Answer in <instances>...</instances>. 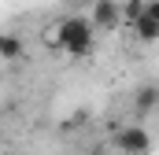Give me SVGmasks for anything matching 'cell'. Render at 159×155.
Listing matches in <instances>:
<instances>
[{
	"label": "cell",
	"instance_id": "cell-9",
	"mask_svg": "<svg viewBox=\"0 0 159 155\" xmlns=\"http://www.w3.org/2000/svg\"><path fill=\"white\" fill-rule=\"evenodd\" d=\"M0 140H4V133H0Z\"/></svg>",
	"mask_w": 159,
	"mask_h": 155
},
{
	"label": "cell",
	"instance_id": "cell-4",
	"mask_svg": "<svg viewBox=\"0 0 159 155\" xmlns=\"http://www.w3.org/2000/svg\"><path fill=\"white\" fill-rule=\"evenodd\" d=\"M133 107H137V115H152L159 107V89L156 85H141L137 96H133Z\"/></svg>",
	"mask_w": 159,
	"mask_h": 155
},
{
	"label": "cell",
	"instance_id": "cell-5",
	"mask_svg": "<svg viewBox=\"0 0 159 155\" xmlns=\"http://www.w3.org/2000/svg\"><path fill=\"white\" fill-rule=\"evenodd\" d=\"M22 52H26L22 37H15V33H0V59H22Z\"/></svg>",
	"mask_w": 159,
	"mask_h": 155
},
{
	"label": "cell",
	"instance_id": "cell-6",
	"mask_svg": "<svg viewBox=\"0 0 159 155\" xmlns=\"http://www.w3.org/2000/svg\"><path fill=\"white\" fill-rule=\"evenodd\" d=\"M133 30H137V37H141V41H156V37H159V26H156V22H148L144 15L133 22Z\"/></svg>",
	"mask_w": 159,
	"mask_h": 155
},
{
	"label": "cell",
	"instance_id": "cell-2",
	"mask_svg": "<svg viewBox=\"0 0 159 155\" xmlns=\"http://www.w3.org/2000/svg\"><path fill=\"white\" fill-rule=\"evenodd\" d=\"M115 144H119L122 155H148L152 137H148V129H144V126H126L119 137H115Z\"/></svg>",
	"mask_w": 159,
	"mask_h": 155
},
{
	"label": "cell",
	"instance_id": "cell-8",
	"mask_svg": "<svg viewBox=\"0 0 159 155\" xmlns=\"http://www.w3.org/2000/svg\"><path fill=\"white\" fill-rule=\"evenodd\" d=\"M144 19L159 26V0H148V4H144Z\"/></svg>",
	"mask_w": 159,
	"mask_h": 155
},
{
	"label": "cell",
	"instance_id": "cell-1",
	"mask_svg": "<svg viewBox=\"0 0 159 155\" xmlns=\"http://www.w3.org/2000/svg\"><path fill=\"white\" fill-rule=\"evenodd\" d=\"M56 44L67 55H89L93 52V22L81 19V15H67L56 26Z\"/></svg>",
	"mask_w": 159,
	"mask_h": 155
},
{
	"label": "cell",
	"instance_id": "cell-7",
	"mask_svg": "<svg viewBox=\"0 0 159 155\" xmlns=\"http://www.w3.org/2000/svg\"><path fill=\"white\" fill-rule=\"evenodd\" d=\"M144 15V0H129L126 7H122V19H129V22H137Z\"/></svg>",
	"mask_w": 159,
	"mask_h": 155
},
{
	"label": "cell",
	"instance_id": "cell-3",
	"mask_svg": "<svg viewBox=\"0 0 159 155\" xmlns=\"http://www.w3.org/2000/svg\"><path fill=\"white\" fill-rule=\"evenodd\" d=\"M122 19V7L115 0H96L93 4V11H89V22H93V30H115Z\"/></svg>",
	"mask_w": 159,
	"mask_h": 155
}]
</instances>
